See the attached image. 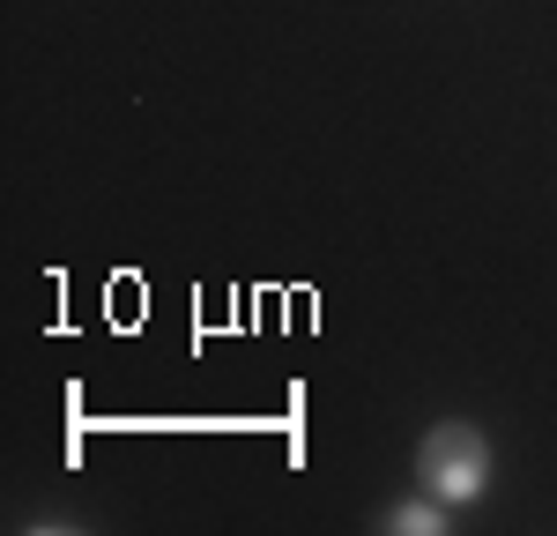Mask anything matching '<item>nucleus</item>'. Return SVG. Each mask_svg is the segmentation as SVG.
I'll list each match as a JSON object with an SVG mask.
<instances>
[{"mask_svg": "<svg viewBox=\"0 0 557 536\" xmlns=\"http://www.w3.org/2000/svg\"><path fill=\"white\" fill-rule=\"evenodd\" d=\"M417 470H424L431 499L469 507V499H483V485H491V440H483L475 425H461V417H446V425H431V433H424Z\"/></svg>", "mask_w": 557, "mask_h": 536, "instance_id": "obj_1", "label": "nucleus"}, {"mask_svg": "<svg viewBox=\"0 0 557 536\" xmlns=\"http://www.w3.org/2000/svg\"><path fill=\"white\" fill-rule=\"evenodd\" d=\"M438 507H446V499H401V507L386 514V529H394V536H438V529H446Z\"/></svg>", "mask_w": 557, "mask_h": 536, "instance_id": "obj_2", "label": "nucleus"}]
</instances>
